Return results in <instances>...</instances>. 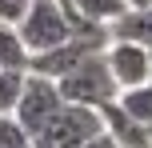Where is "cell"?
Returning <instances> with one entry per match:
<instances>
[{
  "label": "cell",
  "mask_w": 152,
  "mask_h": 148,
  "mask_svg": "<svg viewBox=\"0 0 152 148\" xmlns=\"http://www.w3.org/2000/svg\"><path fill=\"white\" fill-rule=\"evenodd\" d=\"M60 108H64L60 84L48 80V76L28 72V80H24V96H20V104H16V124L36 140V136L56 120V112H60Z\"/></svg>",
  "instance_id": "4"
},
{
  "label": "cell",
  "mask_w": 152,
  "mask_h": 148,
  "mask_svg": "<svg viewBox=\"0 0 152 148\" xmlns=\"http://www.w3.org/2000/svg\"><path fill=\"white\" fill-rule=\"evenodd\" d=\"M112 40H128V44L152 48V8H140V12H124L120 20L108 24Z\"/></svg>",
  "instance_id": "8"
},
{
  "label": "cell",
  "mask_w": 152,
  "mask_h": 148,
  "mask_svg": "<svg viewBox=\"0 0 152 148\" xmlns=\"http://www.w3.org/2000/svg\"><path fill=\"white\" fill-rule=\"evenodd\" d=\"M16 32H20L28 56H44L72 40V16L64 0H28V12L16 24Z\"/></svg>",
  "instance_id": "2"
},
{
  "label": "cell",
  "mask_w": 152,
  "mask_h": 148,
  "mask_svg": "<svg viewBox=\"0 0 152 148\" xmlns=\"http://www.w3.org/2000/svg\"><path fill=\"white\" fill-rule=\"evenodd\" d=\"M64 8L80 20H92V24H112L128 12L124 0H64Z\"/></svg>",
  "instance_id": "9"
},
{
  "label": "cell",
  "mask_w": 152,
  "mask_h": 148,
  "mask_svg": "<svg viewBox=\"0 0 152 148\" xmlns=\"http://www.w3.org/2000/svg\"><path fill=\"white\" fill-rule=\"evenodd\" d=\"M88 56H96V52H92L84 40H68V44L52 48V52H44V56H32V60H28V72L48 76V80H56V84H60V80L68 76L76 64H84Z\"/></svg>",
  "instance_id": "6"
},
{
  "label": "cell",
  "mask_w": 152,
  "mask_h": 148,
  "mask_svg": "<svg viewBox=\"0 0 152 148\" xmlns=\"http://www.w3.org/2000/svg\"><path fill=\"white\" fill-rule=\"evenodd\" d=\"M0 148H32V136L16 124V116H0Z\"/></svg>",
  "instance_id": "13"
},
{
  "label": "cell",
  "mask_w": 152,
  "mask_h": 148,
  "mask_svg": "<svg viewBox=\"0 0 152 148\" xmlns=\"http://www.w3.org/2000/svg\"><path fill=\"white\" fill-rule=\"evenodd\" d=\"M28 12V0H0V20L4 24H20Z\"/></svg>",
  "instance_id": "14"
},
{
  "label": "cell",
  "mask_w": 152,
  "mask_h": 148,
  "mask_svg": "<svg viewBox=\"0 0 152 148\" xmlns=\"http://www.w3.org/2000/svg\"><path fill=\"white\" fill-rule=\"evenodd\" d=\"M148 56H152V48H148Z\"/></svg>",
  "instance_id": "17"
},
{
  "label": "cell",
  "mask_w": 152,
  "mask_h": 148,
  "mask_svg": "<svg viewBox=\"0 0 152 148\" xmlns=\"http://www.w3.org/2000/svg\"><path fill=\"white\" fill-rule=\"evenodd\" d=\"M60 96H64V104H80V108H96V112H104L108 104L120 100V84H116L104 52H96L84 64H76L60 80Z\"/></svg>",
  "instance_id": "1"
},
{
  "label": "cell",
  "mask_w": 152,
  "mask_h": 148,
  "mask_svg": "<svg viewBox=\"0 0 152 148\" xmlns=\"http://www.w3.org/2000/svg\"><path fill=\"white\" fill-rule=\"evenodd\" d=\"M84 148H116V140H112V136H96V140H88V144H84Z\"/></svg>",
  "instance_id": "15"
},
{
  "label": "cell",
  "mask_w": 152,
  "mask_h": 148,
  "mask_svg": "<svg viewBox=\"0 0 152 148\" xmlns=\"http://www.w3.org/2000/svg\"><path fill=\"white\" fill-rule=\"evenodd\" d=\"M24 80H28V72L0 68V116H16V104L24 96Z\"/></svg>",
  "instance_id": "12"
},
{
  "label": "cell",
  "mask_w": 152,
  "mask_h": 148,
  "mask_svg": "<svg viewBox=\"0 0 152 148\" xmlns=\"http://www.w3.org/2000/svg\"><path fill=\"white\" fill-rule=\"evenodd\" d=\"M116 104H120V112H124V116H132L136 124L152 128V84H140V88H124Z\"/></svg>",
  "instance_id": "11"
},
{
  "label": "cell",
  "mask_w": 152,
  "mask_h": 148,
  "mask_svg": "<svg viewBox=\"0 0 152 148\" xmlns=\"http://www.w3.org/2000/svg\"><path fill=\"white\" fill-rule=\"evenodd\" d=\"M28 48H24L16 24H4L0 20V68H16V72H28Z\"/></svg>",
  "instance_id": "10"
},
{
  "label": "cell",
  "mask_w": 152,
  "mask_h": 148,
  "mask_svg": "<svg viewBox=\"0 0 152 148\" xmlns=\"http://www.w3.org/2000/svg\"><path fill=\"white\" fill-rule=\"evenodd\" d=\"M104 136V116L96 108H80V104H64L56 120L32 140V148H84L88 140Z\"/></svg>",
  "instance_id": "3"
},
{
  "label": "cell",
  "mask_w": 152,
  "mask_h": 148,
  "mask_svg": "<svg viewBox=\"0 0 152 148\" xmlns=\"http://www.w3.org/2000/svg\"><path fill=\"white\" fill-rule=\"evenodd\" d=\"M124 8L128 12H140V8H152V0H124Z\"/></svg>",
  "instance_id": "16"
},
{
  "label": "cell",
  "mask_w": 152,
  "mask_h": 148,
  "mask_svg": "<svg viewBox=\"0 0 152 148\" xmlns=\"http://www.w3.org/2000/svg\"><path fill=\"white\" fill-rule=\"evenodd\" d=\"M104 60H108V68H112L120 92H124V88L152 84V56H148V48L128 44V40H112L108 52H104Z\"/></svg>",
  "instance_id": "5"
},
{
  "label": "cell",
  "mask_w": 152,
  "mask_h": 148,
  "mask_svg": "<svg viewBox=\"0 0 152 148\" xmlns=\"http://www.w3.org/2000/svg\"><path fill=\"white\" fill-rule=\"evenodd\" d=\"M100 116H104V132L116 140V148H152V128L136 124L132 116H124L120 104H108Z\"/></svg>",
  "instance_id": "7"
}]
</instances>
